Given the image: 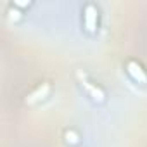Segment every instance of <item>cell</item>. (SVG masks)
Segmentation results:
<instances>
[{"label":"cell","instance_id":"6da1fadb","mask_svg":"<svg viewBox=\"0 0 147 147\" xmlns=\"http://www.w3.org/2000/svg\"><path fill=\"white\" fill-rule=\"evenodd\" d=\"M126 75L140 85H147V73L144 69V66L137 61H128L126 62Z\"/></svg>","mask_w":147,"mask_h":147},{"label":"cell","instance_id":"7a4b0ae2","mask_svg":"<svg viewBox=\"0 0 147 147\" xmlns=\"http://www.w3.org/2000/svg\"><path fill=\"white\" fill-rule=\"evenodd\" d=\"M97 19H99V12H97L95 5L94 4H87L85 9H83V24H85V30L88 33H94L95 31Z\"/></svg>","mask_w":147,"mask_h":147},{"label":"cell","instance_id":"3957f363","mask_svg":"<svg viewBox=\"0 0 147 147\" xmlns=\"http://www.w3.org/2000/svg\"><path fill=\"white\" fill-rule=\"evenodd\" d=\"M80 85H82V87H83V90L88 94V97H90V99H94L95 102H102V100L106 99L104 90H102L100 87H97L95 83H92V82H88V80H83Z\"/></svg>","mask_w":147,"mask_h":147},{"label":"cell","instance_id":"277c9868","mask_svg":"<svg viewBox=\"0 0 147 147\" xmlns=\"http://www.w3.org/2000/svg\"><path fill=\"white\" fill-rule=\"evenodd\" d=\"M49 90H50L49 83H40V85H38V87H36L28 97H26V102H28V104H35V102L45 99V97L49 95Z\"/></svg>","mask_w":147,"mask_h":147},{"label":"cell","instance_id":"5b68a950","mask_svg":"<svg viewBox=\"0 0 147 147\" xmlns=\"http://www.w3.org/2000/svg\"><path fill=\"white\" fill-rule=\"evenodd\" d=\"M64 137H66V144H71V145H75V144L80 142V135L75 130H66Z\"/></svg>","mask_w":147,"mask_h":147},{"label":"cell","instance_id":"8992f818","mask_svg":"<svg viewBox=\"0 0 147 147\" xmlns=\"http://www.w3.org/2000/svg\"><path fill=\"white\" fill-rule=\"evenodd\" d=\"M21 16H23V12H21L14 4H11V7H9V18H11V19H14V21H18Z\"/></svg>","mask_w":147,"mask_h":147}]
</instances>
